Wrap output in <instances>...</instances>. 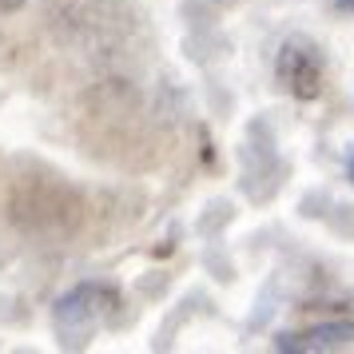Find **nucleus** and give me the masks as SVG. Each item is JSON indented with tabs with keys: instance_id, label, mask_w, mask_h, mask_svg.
Wrapping results in <instances>:
<instances>
[{
	"instance_id": "f257e3e1",
	"label": "nucleus",
	"mask_w": 354,
	"mask_h": 354,
	"mask_svg": "<svg viewBox=\"0 0 354 354\" xmlns=\"http://www.w3.org/2000/svg\"><path fill=\"white\" fill-rule=\"evenodd\" d=\"M120 315V295L108 283H80L56 299V335L68 346H84Z\"/></svg>"
},
{
	"instance_id": "f03ea898",
	"label": "nucleus",
	"mask_w": 354,
	"mask_h": 354,
	"mask_svg": "<svg viewBox=\"0 0 354 354\" xmlns=\"http://www.w3.org/2000/svg\"><path fill=\"white\" fill-rule=\"evenodd\" d=\"M274 80L295 100H319L322 80H326V60H322L319 44L306 36H287L274 56Z\"/></svg>"
},
{
	"instance_id": "7ed1b4c3",
	"label": "nucleus",
	"mask_w": 354,
	"mask_h": 354,
	"mask_svg": "<svg viewBox=\"0 0 354 354\" xmlns=\"http://www.w3.org/2000/svg\"><path fill=\"white\" fill-rule=\"evenodd\" d=\"M342 346H354V319L319 322L310 330H295V335L274 338V351L283 354H326V351H342Z\"/></svg>"
},
{
	"instance_id": "20e7f679",
	"label": "nucleus",
	"mask_w": 354,
	"mask_h": 354,
	"mask_svg": "<svg viewBox=\"0 0 354 354\" xmlns=\"http://www.w3.org/2000/svg\"><path fill=\"white\" fill-rule=\"evenodd\" d=\"M32 215L28 219V231H44V219H52V227L60 231L64 227V192L60 187H32L28 192V199L24 195H17L12 199V215Z\"/></svg>"
},
{
	"instance_id": "39448f33",
	"label": "nucleus",
	"mask_w": 354,
	"mask_h": 354,
	"mask_svg": "<svg viewBox=\"0 0 354 354\" xmlns=\"http://www.w3.org/2000/svg\"><path fill=\"white\" fill-rule=\"evenodd\" d=\"M20 4H24V0H0V17H4V12H17Z\"/></svg>"
},
{
	"instance_id": "423d86ee",
	"label": "nucleus",
	"mask_w": 354,
	"mask_h": 354,
	"mask_svg": "<svg viewBox=\"0 0 354 354\" xmlns=\"http://www.w3.org/2000/svg\"><path fill=\"white\" fill-rule=\"evenodd\" d=\"M330 4H335L338 12H354V0H330Z\"/></svg>"
},
{
	"instance_id": "0eeeda50",
	"label": "nucleus",
	"mask_w": 354,
	"mask_h": 354,
	"mask_svg": "<svg viewBox=\"0 0 354 354\" xmlns=\"http://www.w3.org/2000/svg\"><path fill=\"white\" fill-rule=\"evenodd\" d=\"M346 171H351V179H354V147H351V156H346Z\"/></svg>"
}]
</instances>
